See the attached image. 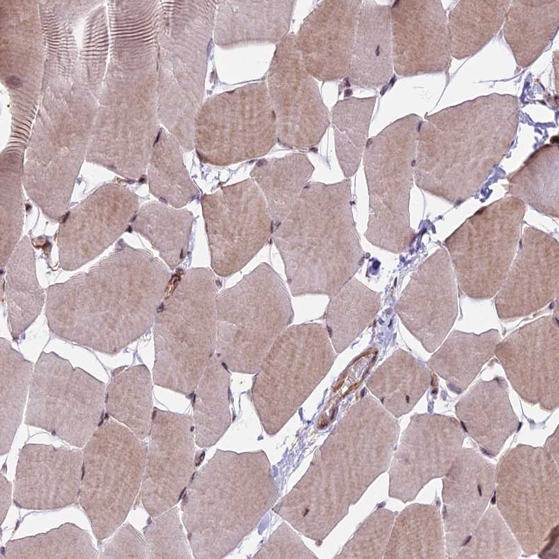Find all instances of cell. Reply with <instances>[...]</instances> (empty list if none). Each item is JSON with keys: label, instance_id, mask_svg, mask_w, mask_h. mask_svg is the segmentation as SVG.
<instances>
[{"label": "cell", "instance_id": "2", "mask_svg": "<svg viewBox=\"0 0 559 559\" xmlns=\"http://www.w3.org/2000/svg\"><path fill=\"white\" fill-rule=\"evenodd\" d=\"M399 425L379 401L353 404L316 450L307 471L272 511L322 543L390 466Z\"/></svg>", "mask_w": 559, "mask_h": 559}, {"label": "cell", "instance_id": "52", "mask_svg": "<svg viewBox=\"0 0 559 559\" xmlns=\"http://www.w3.org/2000/svg\"><path fill=\"white\" fill-rule=\"evenodd\" d=\"M112 535L100 558H146L144 537L130 524L121 525Z\"/></svg>", "mask_w": 559, "mask_h": 559}, {"label": "cell", "instance_id": "19", "mask_svg": "<svg viewBox=\"0 0 559 559\" xmlns=\"http://www.w3.org/2000/svg\"><path fill=\"white\" fill-rule=\"evenodd\" d=\"M139 209L137 195L127 186L106 183L67 212L58 228L60 267L74 270L115 242Z\"/></svg>", "mask_w": 559, "mask_h": 559}, {"label": "cell", "instance_id": "40", "mask_svg": "<svg viewBox=\"0 0 559 559\" xmlns=\"http://www.w3.org/2000/svg\"><path fill=\"white\" fill-rule=\"evenodd\" d=\"M181 149L178 141L162 129L148 165L150 192L161 202L177 209L192 202L200 194L184 165Z\"/></svg>", "mask_w": 559, "mask_h": 559}, {"label": "cell", "instance_id": "21", "mask_svg": "<svg viewBox=\"0 0 559 559\" xmlns=\"http://www.w3.org/2000/svg\"><path fill=\"white\" fill-rule=\"evenodd\" d=\"M495 355L511 386L526 402L553 411L559 403V325L541 317L498 343Z\"/></svg>", "mask_w": 559, "mask_h": 559}, {"label": "cell", "instance_id": "30", "mask_svg": "<svg viewBox=\"0 0 559 559\" xmlns=\"http://www.w3.org/2000/svg\"><path fill=\"white\" fill-rule=\"evenodd\" d=\"M393 71L390 6L362 1L347 81L378 89L389 81Z\"/></svg>", "mask_w": 559, "mask_h": 559}, {"label": "cell", "instance_id": "41", "mask_svg": "<svg viewBox=\"0 0 559 559\" xmlns=\"http://www.w3.org/2000/svg\"><path fill=\"white\" fill-rule=\"evenodd\" d=\"M0 453L11 449L20 425L32 382L33 364L1 338Z\"/></svg>", "mask_w": 559, "mask_h": 559}, {"label": "cell", "instance_id": "1", "mask_svg": "<svg viewBox=\"0 0 559 559\" xmlns=\"http://www.w3.org/2000/svg\"><path fill=\"white\" fill-rule=\"evenodd\" d=\"M171 277L149 251L120 240L88 271L48 287L49 329L64 340L116 355L153 325Z\"/></svg>", "mask_w": 559, "mask_h": 559}, {"label": "cell", "instance_id": "43", "mask_svg": "<svg viewBox=\"0 0 559 559\" xmlns=\"http://www.w3.org/2000/svg\"><path fill=\"white\" fill-rule=\"evenodd\" d=\"M375 102L376 97H350L338 101L332 109L336 157L347 179L360 165Z\"/></svg>", "mask_w": 559, "mask_h": 559}, {"label": "cell", "instance_id": "12", "mask_svg": "<svg viewBox=\"0 0 559 559\" xmlns=\"http://www.w3.org/2000/svg\"><path fill=\"white\" fill-rule=\"evenodd\" d=\"M541 447L518 444L496 468L497 509L524 554L542 552L559 521V474Z\"/></svg>", "mask_w": 559, "mask_h": 559}, {"label": "cell", "instance_id": "7", "mask_svg": "<svg viewBox=\"0 0 559 559\" xmlns=\"http://www.w3.org/2000/svg\"><path fill=\"white\" fill-rule=\"evenodd\" d=\"M217 291L211 270L193 268L165 294L153 323L155 385L194 393L215 352Z\"/></svg>", "mask_w": 559, "mask_h": 559}, {"label": "cell", "instance_id": "11", "mask_svg": "<svg viewBox=\"0 0 559 559\" xmlns=\"http://www.w3.org/2000/svg\"><path fill=\"white\" fill-rule=\"evenodd\" d=\"M147 447L110 419L84 446L80 504L98 540L109 538L125 520L142 485Z\"/></svg>", "mask_w": 559, "mask_h": 559}, {"label": "cell", "instance_id": "17", "mask_svg": "<svg viewBox=\"0 0 559 559\" xmlns=\"http://www.w3.org/2000/svg\"><path fill=\"white\" fill-rule=\"evenodd\" d=\"M266 85L278 143L296 150L317 146L329 127V111L315 78L303 63L294 34L289 33L277 45Z\"/></svg>", "mask_w": 559, "mask_h": 559}, {"label": "cell", "instance_id": "14", "mask_svg": "<svg viewBox=\"0 0 559 559\" xmlns=\"http://www.w3.org/2000/svg\"><path fill=\"white\" fill-rule=\"evenodd\" d=\"M525 204L511 196L485 206L446 240L455 280L474 299L495 296L503 284L521 236Z\"/></svg>", "mask_w": 559, "mask_h": 559}, {"label": "cell", "instance_id": "35", "mask_svg": "<svg viewBox=\"0 0 559 559\" xmlns=\"http://www.w3.org/2000/svg\"><path fill=\"white\" fill-rule=\"evenodd\" d=\"M315 170L305 153L262 159L250 176L262 191L273 224L277 227L288 215Z\"/></svg>", "mask_w": 559, "mask_h": 559}, {"label": "cell", "instance_id": "23", "mask_svg": "<svg viewBox=\"0 0 559 559\" xmlns=\"http://www.w3.org/2000/svg\"><path fill=\"white\" fill-rule=\"evenodd\" d=\"M506 279L495 295L498 317L516 319L546 306L558 294L559 245L546 233L525 228Z\"/></svg>", "mask_w": 559, "mask_h": 559}, {"label": "cell", "instance_id": "16", "mask_svg": "<svg viewBox=\"0 0 559 559\" xmlns=\"http://www.w3.org/2000/svg\"><path fill=\"white\" fill-rule=\"evenodd\" d=\"M211 266L221 277L243 268L272 233L265 197L251 179L221 188L201 198Z\"/></svg>", "mask_w": 559, "mask_h": 559}, {"label": "cell", "instance_id": "33", "mask_svg": "<svg viewBox=\"0 0 559 559\" xmlns=\"http://www.w3.org/2000/svg\"><path fill=\"white\" fill-rule=\"evenodd\" d=\"M431 373L425 364L403 350H396L369 377L366 385L396 418L409 413L428 389Z\"/></svg>", "mask_w": 559, "mask_h": 559}, {"label": "cell", "instance_id": "6", "mask_svg": "<svg viewBox=\"0 0 559 559\" xmlns=\"http://www.w3.org/2000/svg\"><path fill=\"white\" fill-rule=\"evenodd\" d=\"M157 11L159 113L182 149H194V123L203 103L215 1H162Z\"/></svg>", "mask_w": 559, "mask_h": 559}, {"label": "cell", "instance_id": "4", "mask_svg": "<svg viewBox=\"0 0 559 559\" xmlns=\"http://www.w3.org/2000/svg\"><path fill=\"white\" fill-rule=\"evenodd\" d=\"M273 240L292 296L336 294L367 256L353 217L350 179L309 181Z\"/></svg>", "mask_w": 559, "mask_h": 559}, {"label": "cell", "instance_id": "36", "mask_svg": "<svg viewBox=\"0 0 559 559\" xmlns=\"http://www.w3.org/2000/svg\"><path fill=\"white\" fill-rule=\"evenodd\" d=\"M230 380L229 369L214 354L194 392L193 420L200 448L215 445L231 424Z\"/></svg>", "mask_w": 559, "mask_h": 559}, {"label": "cell", "instance_id": "37", "mask_svg": "<svg viewBox=\"0 0 559 559\" xmlns=\"http://www.w3.org/2000/svg\"><path fill=\"white\" fill-rule=\"evenodd\" d=\"M152 388L149 368L139 364L116 368L106 389L107 413L142 440L150 432L153 410Z\"/></svg>", "mask_w": 559, "mask_h": 559}, {"label": "cell", "instance_id": "51", "mask_svg": "<svg viewBox=\"0 0 559 559\" xmlns=\"http://www.w3.org/2000/svg\"><path fill=\"white\" fill-rule=\"evenodd\" d=\"M317 558L304 544L297 533L285 522L277 527L253 557L256 559H312Z\"/></svg>", "mask_w": 559, "mask_h": 559}, {"label": "cell", "instance_id": "22", "mask_svg": "<svg viewBox=\"0 0 559 559\" xmlns=\"http://www.w3.org/2000/svg\"><path fill=\"white\" fill-rule=\"evenodd\" d=\"M394 310L427 352L441 345L458 313L455 276L446 249L436 251L412 274Z\"/></svg>", "mask_w": 559, "mask_h": 559}, {"label": "cell", "instance_id": "3", "mask_svg": "<svg viewBox=\"0 0 559 559\" xmlns=\"http://www.w3.org/2000/svg\"><path fill=\"white\" fill-rule=\"evenodd\" d=\"M516 106L509 96L481 97L421 123L416 185L453 203L473 196L510 148Z\"/></svg>", "mask_w": 559, "mask_h": 559}, {"label": "cell", "instance_id": "9", "mask_svg": "<svg viewBox=\"0 0 559 559\" xmlns=\"http://www.w3.org/2000/svg\"><path fill=\"white\" fill-rule=\"evenodd\" d=\"M420 123L414 114L395 120L368 139L363 154L369 196L364 237L393 254L406 251L416 235L409 202Z\"/></svg>", "mask_w": 559, "mask_h": 559}, {"label": "cell", "instance_id": "13", "mask_svg": "<svg viewBox=\"0 0 559 559\" xmlns=\"http://www.w3.org/2000/svg\"><path fill=\"white\" fill-rule=\"evenodd\" d=\"M277 134L267 85L256 82L203 102L194 123V149L204 163L230 165L266 155Z\"/></svg>", "mask_w": 559, "mask_h": 559}, {"label": "cell", "instance_id": "53", "mask_svg": "<svg viewBox=\"0 0 559 559\" xmlns=\"http://www.w3.org/2000/svg\"><path fill=\"white\" fill-rule=\"evenodd\" d=\"M11 502V484L1 473L0 476V520L1 525L5 520Z\"/></svg>", "mask_w": 559, "mask_h": 559}, {"label": "cell", "instance_id": "47", "mask_svg": "<svg viewBox=\"0 0 559 559\" xmlns=\"http://www.w3.org/2000/svg\"><path fill=\"white\" fill-rule=\"evenodd\" d=\"M22 164L15 153L1 159L0 263L1 270L22 238L24 221Z\"/></svg>", "mask_w": 559, "mask_h": 559}, {"label": "cell", "instance_id": "27", "mask_svg": "<svg viewBox=\"0 0 559 559\" xmlns=\"http://www.w3.org/2000/svg\"><path fill=\"white\" fill-rule=\"evenodd\" d=\"M496 485V467L473 448H462L443 478L446 551L455 558L486 510Z\"/></svg>", "mask_w": 559, "mask_h": 559}, {"label": "cell", "instance_id": "49", "mask_svg": "<svg viewBox=\"0 0 559 559\" xmlns=\"http://www.w3.org/2000/svg\"><path fill=\"white\" fill-rule=\"evenodd\" d=\"M396 516L397 512L378 508L361 524L341 551L333 558H383Z\"/></svg>", "mask_w": 559, "mask_h": 559}, {"label": "cell", "instance_id": "15", "mask_svg": "<svg viewBox=\"0 0 559 559\" xmlns=\"http://www.w3.org/2000/svg\"><path fill=\"white\" fill-rule=\"evenodd\" d=\"M106 389L69 360L43 352L34 368L25 423L83 448L102 423Z\"/></svg>", "mask_w": 559, "mask_h": 559}, {"label": "cell", "instance_id": "28", "mask_svg": "<svg viewBox=\"0 0 559 559\" xmlns=\"http://www.w3.org/2000/svg\"><path fill=\"white\" fill-rule=\"evenodd\" d=\"M214 40L224 49L278 44L288 34L296 1H215Z\"/></svg>", "mask_w": 559, "mask_h": 559}, {"label": "cell", "instance_id": "18", "mask_svg": "<svg viewBox=\"0 0 559 559\" xmlns=\"http://www.w3.org/2000/svg\"><path fill=\"white\" fill-rule=\"evenodd\" d=\"M464 438L455 417L436 413L413 415L391 460L389 496L403 503L415 499L429 481L446 474Z\"/></svg>", "mask_w": 559, "mask_h": 559}, {"label": "cell", "instance_id": "44", "mask_svg": "<svg viewBox=\"0 0 559 559\" xmlns=\"http://www.w3.org/2000/svg\"><path fill=\"white\" fill-rule=\"evenodd\" d=\"M558 146H547L532 156L510 179L512 196L539 212L558 217Z\"/></svg>", "mask_w": 559, "mask_h": 559}, {"label": "cell", "instance_id": "46", "mask_svg": "<svg viewBox=\"0 0 559 559\" xmlns=\"http://www.w3.org/2000/svg\"><path fill=\"white\" fill-rule=\"evenodd\" d=\"M97 555L90 534L67 523L43 533L8 541L1 558L94 559Z\"/></svg>", "mask_w": 559, "mask_h": 559}, {"label": "cell", "instance_id": "39", "mask_svg": "<svg viewBox=\"0 0 559 559\" xmlns=\"http://www.w3.org/2000/svg\"><path fill=\"white\" fill-rule=\"evenodd\" d=\"M324 314L326 330L336 353L346 350L374 319L380 307V294L354 277L329 296Z\"/></svg>", "mask_w": 559, "mask_h": 559}, {"label": "cell", "instance_id": "25", "mask_svg": "<svg viewBox=\"0 0 559 559\" xmlns=\"http://www.w3.org/2000/svg\"><path fill=\"white\" fill-rule=\"evenodd\" d=\"M83 451L41 443L25 445L16 467L13 502L28 510H53L79 498Z\"/></svg>", "mask_w": 559, "mask_h": 559}, {"label": "cell", "instance_id": "38", "mask_svg": "<svg viewBox=\"0 0 559 559\" xmlns=\"http://www.w3.org/2000/svg\"><path fill=\"white\" fill-rule=\"evenodd\" d=\"M194 220L191 212L161 202H149L138 210L132 228L159 252L171 270L186 258Z\"/></svg>", "mask_w": 559, "mask_h": 559}, {"label": "cell", "instance_id": "32", "mask_svg": "<svg viewBox=\"0 0 559 559\" xmlns=\"http://www.w3.org/2000/svg\"><path fill=\"white\" fill-rule=\"evenodd\" d=\"M5 268L8 323L12 338L18 343L40 315L46 298L36 277L34 251L27 236L20 239Z\"/></svg>", "mask_w": 559, "mask_h": 559}, {"label": "cell", "instance_id": "54", "mask_svg": "<svg viewBox=\"0 0 559 559\" xmlns=\"http://www.w3.org/2000/svg\"><path fill=\"white\" fill-rule=\"evenodd\" d=\"M558 427L556 428L555 432L550 436L544 446V449L546 451L551 455V457L554 460L556 464L558 465V443H559V434H558Z\"/></svg>", "mask_w": 559, "mask_h": 559}, {"label": "cell", "instance_id": "5", "mask_svg": "<svg viewBox=\"0 0 559 559\" xmlns=\"http://www.w3.org/2000/svg\"><path fill=\"white\" fill-rule=\"evenodd\" d=\"M181 520L195 558H223L235 550L279 496L263 450H217L193 476Z\"/></svg>", "mask_w": 559, "mask_h": 559}, {"label": "cell", "instance_id": "55", "mask_svg": "<svg viewBox=\"0 0 559 559\" xmlns=\"http://www.w3.org/2000/svg\"><path fill=\"white\" fill-rule=\"evenodd\" d=\"M7 85L12 88H17L20 86V80L15 76L8 77L6 80Z\"/></svg>", "mask_w": 559, "mask_h": 559}, {"label": "cell", "instance_id": "26", "mask_svg": "<svg viewBox=\"0 0 559 559\" xmlns=\"http://www.w3.org/2000/svg\"><path fill=\"white\" fill-rule=\"evenodd\" d=\"M361 0H324L305 17L296 43L308 71L323 83L346 77Z\"/></svg>", "mask_w": 559, "mask_h": 559}, {"label": "cell", "instance_id": "31", "mask_svg": "<svg viewBox=\"0 0 559 559\" xmlns=\"http://www.w3.org/2000/svg\"><path fill=\"white\" fill-rule=\"evenodd\" d=\"M501 340L497 329L480 334L454 331L429 359L427 365L446 381L449 390L462 394L495 354Z\"/></svg>", "mask_w": 559, "mask_h": 559}, {"label": "cell", "instance_id": "10", "mask_svg": "<svg viewBox=\"0 0 559 559\" xmlns=\"http://www.w3.org/2000/svg\"><path fill=\"white\" fill-rule=\"evenodd\" d=\"M336 354L325 326H289L255 373L250 396L265 432L278 433L328 374Z\"/></svg>", "mask_w": 559, "mask_h": 559}, {"label": "cell", "instance_id": "42", "mask_svg": "<svg viewBox=\"0 0 559 559\" xmlns=\"http://www.w3.org/2000/svg\"><path fill=\"white\" fill-rule=\"evenodd\" d=\"M555 1H535L536 4L530 1L531 4H527V1H519L523 11L512 1L514 4L509 11L505 36L520 64L527 66L534 62L555 35L558 13L548 15L558 11V6L548 11Z\"/></svg>", "mask_w": 559, "mask_h": 559}, {"label": "cell", "instance_id": "50", "mask_svg": "<svg viewBox=\"0 0 559 559\" xmlns=\"http://www.w3.org/2000/svg\"><path fill=\"white\" fill-rule=\"evenodd\" d=\"M146 558H191L188 544L180 521L179 509L172 507L153 517L144 529Z\"/></svg>", "mask_w": 559, "mask_h": 559}, {"label": "cell", "instance_id": "48", "mask_svg": "<svg viewBox=\"0 0 559 559\" xmlns=\"http://www.w3.org/2000/svg\"><path fill=\"white\" fill-rule=\"evenodd\" d=\"M521 548L498 509L485 510L455 558H517Z\"/></svg>", "mask_w": 559, "mask_h": 559}, {"label": "cell", "instance_id": "8", "mask_svg": "<svg viewBox=\"0 0 559 559\" xmlns=\"http://www.w3.org/2000/svg\"><path fill=\"white\" fill-rule=\"evenodd\" d=\"M214 354L230 371L255 374L294 312L281 277L261 263L218 294Z\"/></svg>", "mask_w": 559, "mask_h": 559}, {"label": "cell", "instance_id": "34", "mask_svg": "<svg viewBox=\"0 0 559 559\" xmlns=\"http://www.w3.org/2000/svg\"><path fill=\"white\" fill-rule=\"evenodd\" d=\"M438 505L412 504L395 518L383 558H447Z\"/></svg>", "mask_w": 559, "mask_h": 559}, {"label": "cell", "instance_id": "20", "mask_svg": "<svg viewBox=\"0 0 559 559\" xmlns=\"http://www.w3.org/2000/svg\"><path fill=\"white\" fill-rule=\"evenodd\" d=\"M140 499L153 518L179 502L193 477L195 466L193 418L153 408Z\"/></svg>", "mask_w": 559, "mask_h": 559}, {"label": "cell", "instance_id": "29", "mask_svg": "<svg viewBox=\"0 0 559 559\" xmlns=\"http://www.w3.org/2000/svg\"><path fill=\"white\" fill-rule=\"evenodd\" d=\"M455 414L464 432L492 457L520 425L502 377L478 381L457 403Z\"/></svg>", "mask_w": 559, "mask_h": 559}, {"label": "cell", "instance_id": "45", "mask_svg": "<svg viewBox=\"0 0 559 559\" xmlns=\"http://www.w3.org/2000/svg\"><path fill=\"white\" fill-rule=\"evenodd\" d=\"M509 1H460L450 15L451 52L469 56L485 46L502 25ZM458 58V59H459Z\"/></svg>", "mask_w": 559, "mask_h": 559}, {"label": "cell", "instance_id": "24", "mask_svg": "<svg viewBox=\"0 0 559 559\" xmlns=\"http://www.w3.org/2000/svg\"><path fill=\"white\" fill-rule=\"evenodd\" d=\"M393 67L401 76L444 70L450 36L439 1L398 0L390 6Z\"/></svg>", "mask_w": 559, "mask_h": 559}]
</instances>
